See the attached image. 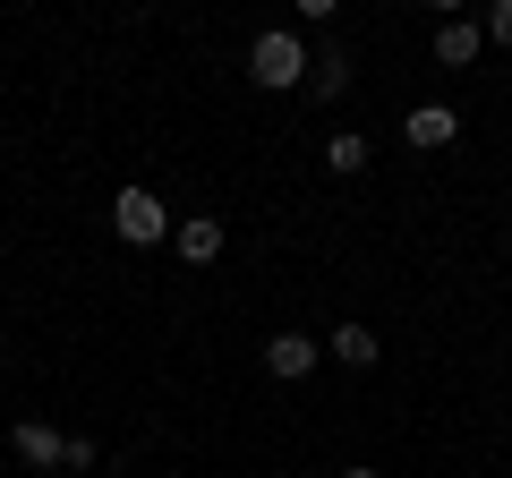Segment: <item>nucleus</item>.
<instances>
[{
    "instance_id": "obj_5",
    "label": "nucleus",
    "mask_w": 512,
    "mask_h": 478,
    "mask_svg": "<svg viewBox=\"0 0 512 478\" xmlns=\"http://www.w3.org/2000/svg\"><path fill=\"white\" fill-rule=\"evenodd\" d=\"M402 137H410V146H419V154H436V146H453V137H461V120H453V111H444V103H419V111H410V120H402Z\"/></svg>"
},
{
    "instance_id": "obj_2",
    "label": "nucleus",
    "mask_w": 512,
    "mask_h": 478,
    "mask_svg": "<svg viewBox=\"0 0 512 478\" xmlns=\"http://www.w3.org/2000/svg\"><path fill=\"white\" fill-rule=\"evenodd\" d=\"M111 231H120L128 248H154V239H171L180 222H171V205L154 197V188H120V197H111Z\"/></svg>"
},
{
    "instance_id": "obj_12",
    "label": "nucleus",
    "mask_w": 512,
    "mask_h": 478,
    "mask_svg": "<svg viewBox=\"0 0 512 478\" xmlns=\"http://www.w3.org/2000/svg\"><path fill=\"white\" fill-rule=\"evenodd\" d=\"M333 9H342V0H299V18H333Z\"/></svg>"
},
{
    "instance_id": "obj_11",
    "label": "nucleus",
    "mask_w": 512,
    "mask_h": 478,
    "mask_svg": "<svg viewBox=\"0 0 512 478\" xmlns=\"http://www.w3.org/2000/svg\"><path fill=\"white\" fill-rule=\"evenodd\" d=\"M487 35L504 43V52H512V0H495V9H487Z\"/></svg>"
},
{
    "instance_id": "obj_6",
    "label": "nucleus",
    "mask_w": 512,
    "mask_h": 478,
    "mask_svg": "<svg viewBox=\"0 0 512 478\" xmlns=\"http://www.w3.org/2000/svg\"><path fill=\"white\" fill-rule=\"evenodd\" d=\"M171 248H180L188 265H214V257H222V222H214V214H188L180 231H171Z\"/></svg>"
},
{
    "instance_id": "obj_8",
    "label": "nucleus",
    "mask_w": 512,
    "mask_h": 478,
    "mask_svg": "<svg viewBox=\"0 0 512 478\" xmlns=\"http://www.w3.org/2000/svg\"><path fill=\"white\" fill-rule=\"evenodd\" d=\"M325 350H333V359H342V368H376V350H384V342H376V333H367V325H342V333H333Z\"/></svg>"
},
{
    "instance_id": "obj_7",
    "label": "nucleus",
    "mask_w": 512,
    "mask_h": 478,
    "mask_svg": "<svg viewBox=\"0 0 512 478\" xmlns=\"http://www.w3.org/2000/svg\"><path fill=\"white\" fill-rule=\"evenodd\" d=\"M478 52H487V35H478L470 18H444V26H436V60H444V69H470Z\"/></svg>"
},
{
    "instance_id": "obj_1",
    "label": "nucleus",
    "mask_w": 512,
    "mask_h": 478,
    "mask_svg": "<svg viewBox=\"0 0 512 478\" xmlns=\"http://www.w3.org/2000/svg\"><path fill=\"white\" fill-rule=\"evenodd\" d=\"M308 69H316V60H308V43H299V35H282V26L248 43V77H256V86H274V94L308 86Z\"/></svg>"
},
{
    "instance_id": "obj_4",
    "label": "nucleus",
    "mask_w": 512,
    "mask_h": 478,
    "mask_svg": "<svg viewBox=\"0 0 512 478\" xmlns=\"http://www.w3.org/2000/svg\"><path fill=\"white\" fill-rule=\"evenodd\" d=\"M316 350H325V342H308V333H274V342H265V376L299 385V376L316 368Z\"/></svg>"
},
{
    "instance_id": "obj_10",
    "label": "nucleus",
    "mask_w": 512,
    "mask_h": 478,
    "mask_svg": "<svg viewBox=\"0 0 512 478\" xmlns=\"http://www.w3.org/2000/svg\"><path fill=\"white\" fill-rule=\"evenodd\" d=\"M325 163L342 171V180H350V171H367V137H325Z\"/></svg>"
},
{
    "instance_id": "obj_3",
    "label": "nucleus",
    "mask_w": 512,
    "mask_h": 478,
    "mask_svg": "<svg viewBox=\"0 0 512 478\" xmlns=\"http://www.w3.org/2000/svg\"><path fill=\"white\" fill-rule=\"evenodd\" d=\"M9 444H18V461H35V470H69V436H60L52 419H18Z\"/></svg>"
},
{
    "instance_id": "obj_9",
    "label": "nucleus",
    "mask_w": 512,
    "mask_h": 478,
    "mask_svg": "<svg viewBox=\"0 0 512 478\" xmlns=\"http://www.w3.org/2000/svg\"><path fill=\"white\" fill-rule=\"evenodd\" d=\"M342 86H350V60H342V52H316V69H308V94H316V103H333Z\"/></svg>"
},
{
    "instance_id": "obj_13",
    "label": "nucleus",
    "mask_w": 512,
    "mask_h": 478,
    "mask_svg": "<svg viewBox=\"0 0 512 478\" xmlns=\"http://www.w3.org/2000/svg\"><path fill=\"white\" fill-rule=\"evenodd\" d=\"M427 9H461V0H427Z\"/></svg>"
}]
</instances>
